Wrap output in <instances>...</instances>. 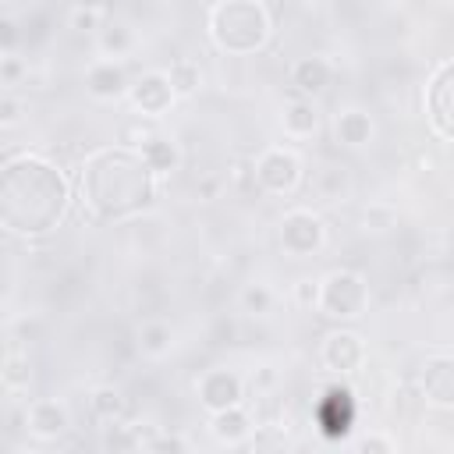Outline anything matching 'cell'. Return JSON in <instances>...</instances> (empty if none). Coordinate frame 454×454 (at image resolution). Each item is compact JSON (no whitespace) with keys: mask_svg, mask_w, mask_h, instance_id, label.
I'll return each instance as SVG.
<instances>
[{"mask_svg":"<svg viewBox=\"0 0 454 454\" xmlns=\"http://www.w3.org/2000/svg\"><path fill=\"white\" fill-rule=\"evenodd\" d=\"M82 188H85L89 206L99 216H121L128 209L145 206V199H149V163H142L128 153L103 149L89 160V167L82 174Z\"/></svg>","mask_w":454,"mask_h":454,"instance_id":"1","label":"cell"},{"mask_svg":"<svg viewBox=\"0 0 454 454\" xmlns=\"http://www.w3.org/2000/svg\"><path fill=\"white\" fill-rule=\"evenodd\" d=\"M213 32L231 50H252L266 39V14L252 0H227L213 14Z\"/></svg>","mask_w":454,"mask_h":454,"instance_id":"2","label":"cell"},{"mask_svg":"<svg viewBox=\"0 0 454 454\" xmlns=\"http://www.w3.org/2000/svg\"><path fill=\"white\" fill-rule=\"evenodd\" d=\"M362 301H365V287L355 273H333L323 284V309L330 316H358Z\"/></svg>","mask_w":454,"mask_h":454,"instance_id":"3","label":"cell"},{"mask_svg":"<svg viewBox=\"0 0 454 454\" xmlns=\"http://www.w3.org/2000/svg\"><path fill=\"white\" fill-rule=\"evenodd\" d=\"M255 177L270 192H287L298 181V160L291 153H284V149H270V153H262V160L255 167Z\"/></svg>","mask_w":454,"mask_h":454,"instance_id":"4","label":"cell"},{"mask_svg":"<svg viewBox=\"0 0 454 454\" xmlns=\"http://www.w3.org/2000/svg\"><path fill=\"white\" fill-rule=\"evenodd\" d=\"M280 238H284V245L291 248V252H309V248H316L319 245V238H323V227H319V220L312 216V213H291L284 223H280Z\"/></svg>","mask_w":454,"mask_h":454,"instance_id":"5","label":"cell"},{"mask_svg":"<svg viewBox=\"0 0 454 454\" xmlns=\"http://www.w3.org/2000/svg\"><path fill=\"white\" fill-rule=\"evenodd\" d=\"M238 397H241V383H238V376L216 369V372H209V376L202 380V404H206V408L223 411V408H231Z\"/></svg>","mask_w":454,"mask_h":454,"instance_id":"6","label":"cell"},{"mask_svg":"<svg viewBox=\"0 0 454 454\" xmlns=\"http://www.w3.org/2000/svg\"><path fill=\"white\" fill-rule=\"evenodd\" d=\"M323 358L330 362V369L351 372V369L358 365V358H362V344H358V337H351V333H333V337L326 340V348H323Z\"/></svg>","mask_w":454,"mask_h":454,"instance_id":"7","label":"cell"},{"mask_svg":"<svg viewBox=\"0 0 454 454\" xmlns=\"http://www.w3.org/2000/svg\"><path fill=\"white\" fill-rule=\"evenodd\" d=\"M135 103L142 110H163L170 103V78H160V74H149L145 82L135 85Z\"/></svg>","mask_w":454,"mask_h":454,"instance_id":"8","label":"cell"},{"mask_svg":"<svg viewBox=\"0 0 454 454\" xmlns=\"http://www.w3.org/2000/svg\"><path fill=\"white\" fill-rule=\"evenodd\" d=\"M447 74H450V67L443 64V67H440V74H436V82H433V89H429V92H433V96H429V99H433V124H436V131H440L443 138L450 135V124H447V117H450L447 89H450V85H447Z\"/></svg>","mask_w":454,"mask_h":454,"instance_id":"9","label":"cell"},{"mask_svg":"<svg viewBox=\"0 0 454 454\" xmlns=\"http://www.w3.org/2000/svg\"><path fill=\"white\" fill-rule=\"evenodd\" d=\"M28 426L35 429V433H60L64 426H67V415H64V408H57L53 401H39V404H32V411H28Z\"/></svg>","mask_w":454,"mask_h":454,"instance_id":"10","label":"cell"},{"mask_svg":"<svg viewBox=\"0 0 454 454\" xmlns=\"http://www.w3.org/2000/svg\"><path fill=\"white\" fill-rule=\"evenodd\" d=\"M216 436L220 440H241L245 433H248V422H245V415L241 411H234V404L231 408H223V411H216Z\"/></svg>","mask_w":454,"mask_h":454,"instance_id":"11","label":"cell"},{"mask_svg":"<svg viewBox=\"0 0 454 454\" xmlns=\"http://www.w3.org/2000/svg\"><path fill=\"white\" fill-rule=\"evenodd\" d=\"M447 380H450V362H447V358H440L436 365H429V369H426L429 394H433L440 404H447V401H450V383H447Z\"/></svg>","mask_w":454,"mask_h":454,"instance_id":"12","label":"cell"},{"mask_svg":"<svg viewBox=\"0 0 454 454\" xmlns=\"http://www.w3.org/2000/svg\"><path fill=\"white\" fill-rule=\"evenodd\" d=\"M369 131H372V128H369V121H365L362 114H340V117H337V135H340L348 145L365 142Z\"/></svg>","mask_w":454,"mask_h":454,"instance_id":"13","label":"cell"},{"mask_svg":"<svg viewBox=\"0 0 454 454\" xmlns=\"http://www.w3.org/2000/svg\"><path fill=\"white\" fill-rule=\"evenodd\" d=\"M294 78H298V85L305 92H319L323 82H326V64L323 60H305V64L294 67Z\"/></svg>","mask_w":454,"mask_h":454,"instance_id":"14","label":"cell"},{"mask_svg":"<svg viewBox=\"0 0 454 454\" xmlns=\"http://www.w3.org/2000/svg\"><path fill=\"white\" fill-rule=\"evenodd\" d=\"M284 124H287L291 135H309V131H316V114L305 103H298V106H291V114L284 117Z\"/></svg>","mask_w":454,"mask_h":454,"instance_id":"15","label":"cell"},{"mask_svg":"<svg viewBox=\"0 0 454 454\" xmlns=\"http://www.w3.org/2000/svg\"><path fill=\"white\" fill-rule=\"evenodd\" d=\"M92 92H99V96H106V92H117L121 89V71L114 67V64H106V78L99 74V71H92Z\"/></svg>","mask_w":454,"mask_h":454,"instance_id":"16","label":"cell"},{"mask_svg":"<svg viewBox=\"0 0 454 454\" xmlns=\"http://www.w3.org/2000/svg\"><path fill=\"white\" fill-rule=\"evenodd\" d=\"M74 25H78L82 32H89V28L96 25V11H78V18H74Z\"/></svg>","mask_w":454,"mask_h":454,"instance_id":"17","label":"cell"},{"mask_svg":"<svg viewBox=\"0 0 454 454\" xmlns=\"http://www.w3.org/2000/svg\"><path fill=\"white\" fill-rule=\"evenodd\" d=\"M266 298H270V294H266L262 287H255V291H245V301H248V305H259V309H262V305H266Z\"/></svg>","mask_w":454,"mask_h":454,"instance_id":"18","label":"cell"}]
</instances>
